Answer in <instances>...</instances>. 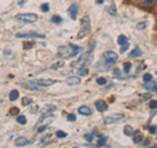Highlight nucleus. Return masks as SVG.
Masks as SVG:
<instances>
[{
	"mask_svg": "<svg viewBox=\"0 0 157 148\" xmlns=\"http://www.w3.org/2000/svg\"><path fill=\"white\" fill-rule=\"evenodd\" d=\"M92 61V51H88L86 53H83L82 56L78 58V60H75L73 63V68H81V66H87Z\"/></svg>",
	"mask_w": 157,
	"mask_h": 148,
	"instance_id": "f257e3e1",
	"label": "nucleus"
},
{
	"mask_svg": "<svg viewBox=\"0 0 157 148\" xmlns=\"http://www.w3.org/2000/svg\"><path fill=\"white\" fill-rule=\"evenodd\" d=\"M90 31H91V22H90V17L86 16V17H83V19L81 20V29L78 31V39H80V40L83 39L86 35L90 34Z\"/></svg>",
	"mask_w": 157,
	"mask_h": 148,
	"instance_id": "f03ea898",
	"label": "nucleus"
},
{
	"mask_svg": "<svg viewBox=\"0 0 157 148\" xmlns=\"http://www.w3.org/2000/svg\"><path fill=\"white\" fill-rule=\"evenodd\" d=\"M20 86L24 89H28V91H38V92H44L46 87L44 86H40L38 83H34L32 81H27V82H21Z\"/></svg>",
	"mask_w": 157,
	"mask_h": 148,
	"instance_id": "7ed1b4c3",
	"label": "nucleus"
},
{
	"mask_svg": "<svg viewBox=\"0 0 157 148\" xmlns=\"http://www.w3.org/2000/svg\"><path fill=\"white\" fill-rule=\"evenodd\" d=\"M16 18L25 23H34L38 20V16L35 13H21V15H17Z\"/></svg>",
	"mask_w": 157,
	"mask_h": 148,
	"instance_id": "20e7f679",
	"label": "nucleus"
},
{
	"mask_svg": "<svg viewBox=\"0 0 157 148\" xmlns=\"http://www.w3.org/2000/svg\"><path fill=\"white\" fill-rule=\"evenodd\" d=\"M124 118V114L123 113H114V114H110V116H106L104 118V122L105 124H111V123H118L120 120H122Z\"/></svg>",
	"mask_w": 157,
	"mask_h": 148,
	"instance_id": "39448f33",
	"label": "nucleus"
},
{
	"mask_svg": "<svg viewBox=\"0 0 157 148\" xmlns=\"http://www.w3.org/2000/svg\"><path fill=\"white\" fill-rule=\"evenodd\" d=\"M57 56L59 58H70L71 57V48H70V46H60V47H58Z\"/></svg>",
	"mask_w": 157,
	"mask_h": 148,
	"instance_id": "423d86ee",
	"label": "nucleus"
},
{
	"mask_svg": "<svg viewBox=\"0 0 157 148\" xmlns=\"http://www.w3.org/2000/svg\"><path fill=\"white\" fill-rule=\"evenodd\" d=\"M16 37L23 39V37H33V39H45V35L35 33V31H27V33H18L16 34Z\"/></svg>",
	"mask_w": 157,
	"mask_h": 148,
	"instance_id": "0eeeda50",
	"label": "nucleus"
},
{
	"mask_svg": "<svg viewBox=\"0 0 157 148\" xmlns=\"http://www.w3.org/2000/svg\"><path fill=\"white\" fill-rule=\"evenodd\" d=\"M32 82L38 83V84L44 86V87H48V86H52V84L57 83V81H56V80H48V78H38V80H33Z\"/></svg>",
	"mask_w": 157,
	"mask_h": 148,
	"instance_id": "6e6552de",
	"label": "nucleus"
},
{
	"mask_svg": "<svg viewBox=\"0 0 157 148\" xmlns=\"http://www.w3.org/2000/svg\"><path fill=\"white\" fill-rule=\"evenodd\" d=\"M104 59L105 60H108V61H116L118 59V54L116 52H114V51H106V52H104Z\"/></svg>",
	"mask_w": 157,
	"mask_h": 148,
	"instance_id": "1a4fd4ad",
	"label": "nucleus"
},
{
	"mask_svg": "<svg viewBox=\"0 0 157 148\" xmlns=\"http://www.w3.org/2000/svg\"><path fill=\"white\" fill-rule=\"evenodd\" d=\"M57 110V107L55 106V105H51V104H48V105H46V106H44L42 109H41V113L44 114V116H52V113Z\"/></svg>",
	"mask_w": 157,
	"mask_h": 148,
	"instance_id": "9d476101",
	"label": "nucleus"
},
{
	"mask_svg": "<svg viewBox=\"0 0 157 148\" xmlns=\"http://www.w3.org/2000/svg\"><path fill=\"white\" fill-rule=\"evenodd\" d=\"M69 13H70V18L73 19V20H75V19L78 18V4H73V5L70 6V9H69Z\"/></svg>",
	"mask_w": 157,
	"mask_h": 148,
	"instance_id": "9b49d317",
	"label": "nucleus"
},
{
	"mask_svg": "<svg viewBox=\"0 0 157 148\" xmlns=\"http://www.w3.org/2000/svg\"><path fill=\"white\" fill-rule=\"evenodd\" d=\"M32 141H29L28 139H25V137H17L16 140H15V145L17 146V147H23V146H27L28 143H30Z\"/></svg>",
	"mask_w": 157,
	"mask_h": 148,
	"instance_id": "f8f14e48",
	"label": "nucleus"
},
{
	"mask_svg": "<svg viewBox=\"0 0 157 148\" xmlns=\"http://www.w3.org/2000/svg\"><path fill=\"white\" fill-rule=\"evenodd\" d=\"M80 82H81V80H80V77H78V76H70V77H68L65 80V83L69 84V86H76Z\"/></svg>",
	"mask_w": 157,
	"mask_h": 148,
	"instance_id": "ddd939ff",
	"label": "nucleus"
},
{
	"mask_svg": "<svg viewBox=\"0 0 157 148\" xmlns=\"http://www.w3.org/2000/svg\"><path fill=\"white\" fill-rule=\"evenodd\" d=\"M156 4H157V0H143V1H141V6H143L144 9H147V10L152 9Z\"/></svg>",
	"mask_w": 157,
	"mask_h": 148,
	"instance_id": "4468645a",
	"label": "nucleus"
},
{
	"mask_svg": "<svg viewBox=\"0 0 157 148\" xmlns=\"http://www.w3.org/2000/svg\"><path fill=\"white\" fill-rule=\"evenodd\" d=\"M96 109H97L99 112H105L106 110H108V105H106V102H105V101H103V100H98V101L96 102Z\"/></svg>",
	"mask_w": 157,
	"mask_h": 148,
	"instance_id": "2eb2a0df",
	"label": "nucleus"
},
{
	"mask_svg": "<svg viewBox=\"0 0 157 148\" xmlns=\"http://www.w3.org/2000/svg\"><path fill=\"white\" fill-rule=\"evenodd\" d=\"M144 88L147 89V91H157V82L155 81H149V82H145L144 83Z\"/></svg>",
	"mask_w": 157,
	"mask_h": 148,
	"instance_id": "dca6fc26",
	"label": "nucleus"
},
{
	"mask_svg": "<svg viewBox=\"0 0 157 148\" xmlns=\"http://www.w3.org/2000/svg\"><path fill=\"white\" fill-rule=\"evenodd\" d=\"M78 111V113L82 114V116H91V114H92V111H91V109H90L88 106H80Z\"/></svg>",
	"mask_w": 157,
	"mask_h": 148,
	"instance_id": "f3484780",
	"label": "nucleus"
},
{
	"mask_svg": "<svg viewBox=\"0 0 157 148\" xmlns=\"http://www.w3.org/2000/svg\"><path fill=\"white\" fill-rule=\"evenodd\" d=\"M53 141V137L51 136V135H46V136H44L41 140H40V145L41 146H47L48 143H51Z\"/></svg>",
	"mask_w": 157,
	"mask_h": 148,
	"instance_id": "a211bd4d",
	"label": "nucleus"
},
{
	"mask_svg": "<svg viewBox=\"0 0 157 148\" xmlns=\"http://www.w3.org/2000/svg\"><path fill=\"white\" fill-rule=\"evenodd\" d=\"M132 137H133V142L134 143H139L143 140V134L140 131H134L133 135H132Z\"/></svg>",
	"mask_w": 157,
	"mask_h": 148,
	"instance_id": "6ab92c4d",
	"label": "nucleus"
},
{
	"mask_svg": "<svg viewBox=\"0 0 157 148\" xmlns=\"http://www.w3.org/2000/svg\"><path fill=\"white\" fill-rule=\"evenodd\" d=\"M69 46H70V48H71V57H75L78 52H81V51H82V48H81V47H78V46H75V45H73V43H70ZM71 57H70V58H71Z\"/></svg>",
	"mask_w": 157,
	"mask_h": 148,
	"instance_id": "aec40b11",
	"label": "nucleus"
},
{
	"mask_svg": "<svg viewBox=\"0 0 157 148\" xmlns=\"http://www.w3.org/2000/svg\"><path fill=\"white\" fill-rule=\"evenodd\" d=\"M123 132H124V135H127V136H132V135H133V132H134V130H133L132 127L126 125V127L123 128Z\"/></svg>",
	"mask_w": 157,
	"mask_h": 148,
	"instance_id": "412c9836",
	"label": "nucleus"
},
{
	"mask_svg": "<svg viewBox=\"0 0 157 148\" xmlns=\"http://www.w3.org/2000/svg\"><path fill=\"white\" fill-rule=\"evenodd\" d=\"M108 12L110 13V16H116V15H117L116 6H115V5H110V6L108 7Z\"/></svg>",
	"mask_w": 157,
	"mask_h": 148,
	"instance_id": "4be33fe9",
	"label": "nucleus"
},
{
	"mask_svg": "<svg viewBox=\"0 0 157 148\" xmlns=\"http://www.w3.org/2000/svg\"><path fill=\"white\" fill-rule=\"evenodd\" d=\"M141 56V50L139 48V47H136L132 52H131V57H133V58H137V57H140Z\"/></svg>",
	"mask_w": 157,
	"mask_h": 148,
	"instance_id": "5701e85b",
	"label": "nucleus"
},
{
	"mask_svg": "<svg viewBox=\"0 0 157 148\" xmlns=\"http://www.w3.org/2000/svg\"><path fill=\"white\" fill-rule=\"evenodd\" d=\"M32 102H33V99L29 98V96H24V98L22 99V105H23V106H28V105H30Z\"/></svg>",
	"mask_w": 157,
	"mask_h": 148,
	"instance_id": "b1692460",
	"label": "nucleus"
},
{
	"mask_svg": "<svg viewBox=\"0 0 157 148\" xmlns=\"http://www.w3.org/2000/svg\"><path fill=\"white\" fill-rule=\"evenodd\" d=\"M18 96H20V94H18V92L17 91H12V92L10 93V100L11 101H16L17 99H18Z\"/></svg>",
	"mask_w": 157,
	"mask_h": 148,
	"instance_id": "393cba45",
	"label": "nucleus"
},
{
	"mask_svg": "<svg viewBox=\"0 0 157 148\" xmlns=\"http://www.w3.org/2000/svg\"><path fill=\"white\" fill-rule=\"evenodd\" d=\"M78 74L81 75V76H87V75H88V69H87V66H81V68H78Z\"/></svg>",
	"mask_w": 157,
	"mask_h": 148,
	"instance_id": "a878e982",
	"label": "nucleus"
},
{
	"mask_svg": "<svg viewBox=\"0 0 157 148\" xmlns=\"http://www.w3.org/2000/svg\"><path fill=\"white\" fill-rule=\"evenodd\" d=\"M105 145H106V137H105V136H101V135H99L98 146L103 147V146H105Z\"/></svg>",
	"mask_w": 157,
	"mask_h": 148,
	"instance_id": "bb28decb",
	"label": "nucleus"
},
{
	"mask_svg": "<svg viewBox=\"0 0 157 148\" xmlns=\"http://www.w3.org/2000/svg\"><path fill=\"white\" fill-rule=\"evenodd\" d=\"M16 120H17V123H18V124H21V125H24V124L27 123V118H25L24 116H18Z\"/></svg>",
	"mask_w": 157,
	"mask_h": 148,
	"instance_id": "cd10ccee",
	"label": "nucleus"
},
{
	"mask_svg": "<svg viewBox=\"0 0 157 148\" xmlns=\"http://www.w3.org/2000/svg\"><path fill=\"white\" fill-rule=\"evenodd\" d=\"M33 46H34V42H32V41L24 42L23 43V50H30V48H33Z\"/></svg>",
	"mask_w": 157,
	"mask_h": 148,
	"instance_id": "c85d7f7f",
	"label": "nucleus"
},
{
	"mask_svg": "<svg viewBox=\"0 0 157 148\" xmlns=\"http://www.w3.org/2000/svg\"><path fill=\"white\" fill-rule=\"evenodd\" d=\"M117 42H118V45H123V43H126V42H127V37L124 36V35H120L117 39Z\"/></svg>",
	"mask_w": 157,
	"mask_h": 148,
	"instance_id": "c756f323",
	"label": "nucleus"
},
{
	"mask_svg": "<svg viewBox=\"0 0 157 148\" xmlns=\"http://www.w3.org/2000/svg\"><path fill=\"white\" fill-rule=\"evenodd\" d=\"M128 47H129V43H128V41L126 42V43H123V45H121V53H124L127 50H128Z\"/></svg>",
	"mask_w": 157,
	"mask_h": 148,
	"instance_id": "7c9ffc66",
	"label": "nucleus"
},
{
	"mask_svg": "<svg viewBox=\"0 0 157 148\" xmlns=\"http://www.w3.org/2000/svg\"><path fill=\"white\" fill-rule=\"evenodd\" d=\"M146 28V22H139L137 24V29L138 30H143Z\"/></svg>",
	"mask_w": 157,
	"mask_h": 148,
	"instance_id": "2f4dec72",
	"label": "nucleus"
},
{
	"mask_svg": "<svg viewBox=\"0 0 157 148\" xmlns=\"http://www.w3.org/2000/svg\"><path fill=\"white\" fill-rule=\"evenodd\" d=\"M97 83H98L99 86H105L106 84V80L104 77H98L97 78Z\"/></svg>",
	"mask_w": 157,
	"mask_h": 148,
	"instance_id": "473e14b6",
	"label": "nucleus"
},
{
	"mask_svg": "<svg viewBox=\"0 0 157 148\" xmlns=\"http://www.w3.org/2000/svg\"><path fill=\"white\" fill-rule=\"evenodd\" d=\"M56 136H57L58 139H64V137H67V134H65L64 131H62V130H58V131L56 132Z\"/></svg>",
	"mask_w": 157,
	"mask_h": 148,
	"instance_id": "72a5a7b5",
	"label": "nucleus"
},
{
	"mask_svg": "<svg viewBox=\"0 0 157 148\" xmlns=\"http://www.w3.org/2000/svg\"><path fill=\"white\" fill-rule=\"evenodd\" d=\"M51 20H52V23L58 24V23H62V17H59V16H53Z\"/></svg>",
	"mask_w": 157,
	"mask_h": 148,
	"instance_id": "f704fd0d",
	"label": "nucleus"
},
{
	"mask_svg": "<svg viewBox=\"0 0 157 148\" xmlns=\"http://www.w3.org/2000/svg\"><path fill=\"white\" fill-rule=\"evenodd\" d=\"M131 68H132V64H131V63H126V64H124V66H123L124 72H126V74H128V72H129V70H131Z\"/></svg>",
	"mask_w": 157,
	"mask_h": 148,
	"instance_id": "c9c22d12",
	"label": "nucleus"
},
{
	"mask_svg": "<svg viewBox=\"0 0 157 148\" xmlns=\"http://www.w3.org/2000/svg\"><path fill=\"white\" fill-rule=\"evenodd\" d=\"M93 137H94V132H92V134H86V135H85V139H86L88 142H91V141L93 140Z\"/></svg>",
	"mask_w": 157,
	"mask_h": 148,
	"instance_id": "e433bc0d",
	"label": "nucleus"
},
{
	"mask_svg": "<svg viewBox=\"0 0 157 148\" xmlns=\"http://www.w3.org/2000/svg\"><path fill=\"white\" fill-rule=\"evenodd\" d=\"M143 80H144V82H149V81H151V80H152V75L145 74L144 75V77H143Z\"/></svg>",
	"mask_w": 157,
	"mask_h": 148,
	"instance_id": "4c0bfd02",
	"label": "nucleus"
},
{
	"mask_svg": "<svg viewBox=\"0 0 157 148\" xmlns=\"http://www.w3.org/2000/svg\"><path fill=\"white\" fill-rule=\"evenodd\" d=\"M114 76H115L116 78H122V76H121V71L118 70L117 68H115V69H114Z\"/></svg>",
	"mask_w": 157,
	"mask_h": 148,
	"instance_id": "58836bf2",
	"label": "nucleus"
},
{
	"mask_svg": "<svg viewBox=\"0 0 157 148\" xmlns=\"http://www.w3.org/2000/svg\"><path fill=\"white\" fill-rule=\"evenodd\" d=\"M48 10H50L48 4H42V5H41V11H42V12H47Z\"/></svg>",
	"mask_w": 157,
	"mask_h": 148,
	"instance_id": "ea45409f",
	"label": "nucleus"
},
{
	"mask_svg": "<svg viewBox=\"0 0 157 148\" xmlns=\"http://www.w3.org/2000/svg\"><path fill=\"white\" fill-rule=\"evenodd\" d=\"M67 119H68L69 122H75V120H76V116H75V114H68Z\"/></svg>",
	"mask_w": 157,
	"mask_h": 148,
	"instance_id": "a19ab883",
	"label": "nucleus"
},
{
	"mask_svg": "<svg viewBox=\"0 0 157 148\" xmlns=\"http://www.w3.org/2000/svg\"><path fill=\"white\" fill-rule=\"evenodd\" d=\"M18 112H20V110H18L17 107H13V109H11V110H10V114H12V116H17V114H18Z\"/></svg>",
	"mask_w": 157,
	"mask_h": 148,
	"instance_id": "79ce46f5",
	"label": "nucleus"
},
{
	"mask_svg": "<svg viewBox=\"0 0 157 148\" xmlns=\"http://www.w3.org/2000/svg\"><path fill=\"white\" fill-rule=\"evenodd\" d=\"M149 106H150V109H156L157 101L156 100H151V101H150V104H149Z\"/></svg>",
	"mask_w": 157,
	"mask_h": 148,
	"instance_id": "37998d69",
	"label": "nucleus"
},
{
	"mask_svg": "<svg viewBox=\"0 0 157 148\" xmlns=\"http://www.w3.org/2000/svg\"><path fill=\"white\" fill-rule=\"evenodd\" d=\"M62 66H63V63H56L55 65H52V66H51V69H53V70H55V69H58V68H62Z\"/></svg>",
	"mask_w": 157,
	"mask_h": 148,
	"instance_id": "c03bdc74",
	"label": "nucleus"
},
{
	"mask_svg": "<svg viewBox=\"0 0 157 148\" xmlns=\"http://www.w3.org/2000/svg\"><path fill=\"white\" fill-rule=\"evenodd\" d=\"M156 130H157L156 125H152V127H150V128H149V131H150V134H155V132H156Z\"/></svg>",
	"mask_w": 157,
	"mask_h": 148,
	"instance_id": "a18cd8bd",
	"label": "nucleus"
},
{
	"mask_svg": "<svg viewBox=\"0 0 157 148\" xmlns=\"http://www.w3.org/2000/svg\"><path fill=\"white\" fill-rule=\"evenodd\" d=\"M150 143H151V141H150L149 139H146V140H145V141L143 142V146H144V147H146V146H149Z\"/></svg>",
	"mask_w": 157,
	"mask_h": 148,
	"instance_id": "49530a36",
	"label": "nucleus"
},
{
	"mask_svg": "<svg viewBox=\"0 0 157 148\" xmlns=\"http://www.w3.org/2000/svg\"><path fill=\"white\" fill-rule=\"evenodd\" d=\"M45 129H46V125L44 124V125H41V127H39V128H38V132H42Z\"/></svg>",
	"mask_w": 157,
	"mask_h": 148,
	"instance_id": "de8ad7c7",
	"label": "nucleus"
},
{
	"mask_svg": "<svg viewBox=\"0 0 157 148\" xmlns=\"http://www.w3.org/2000/svg\"><path fill=\"white\" fill-rule=\"evenodd\" d=\"M24 2H25V0H18V5H20V6H22Z\"/></svg>",
	"mask_w": 157,
	"mask_h": 148,
	"instance_id": "09e8293b",
	"label": "nucleus"
},
{
	"mask_svg": "<svg viewBox=\"0 0 157 148\" xmlns=\"http://www.w3.org/2000/svg\"><path fill=\"white\" fill-rule=\"evenodd\" d=\"M4 53H5L6 56H10V53H11V52H10L9 50H5V51H4Z\"/></svg>",
	"mask_w": 157,
	"mask_h": 148,
	"instance_id": "8fccbe9b",
	"label": "nucleus"
},
{
	"mask_svg": "<svg viewBox=\"0 0 157 148\" xmlns=\"http://www.w3.org/2000/svg\"><path fill=\"white\" fill-rule=\"evenodd\" d=\"M104 2V0H97V4H103Z\"/></svg>",
	"mask_w": 157,
	"mask_h": 148,
	"instance_id": "3c124183",
	"label": "nucleus"
},
{
	"mask_svg": "<svg viewBox=\"0 0 157 148\" xmlns=\"http://www.w3.org/2000/svg\"><path fill=\"white\" fill-rule=\"evenodd\" d=\"M156 75H157V71H156Z\"/></svg>",
	"mask_w": 157,
	"mask_h": 148,
	"instance_id": "603ef678",
	"label": "nucleus"
}]
</instances>
